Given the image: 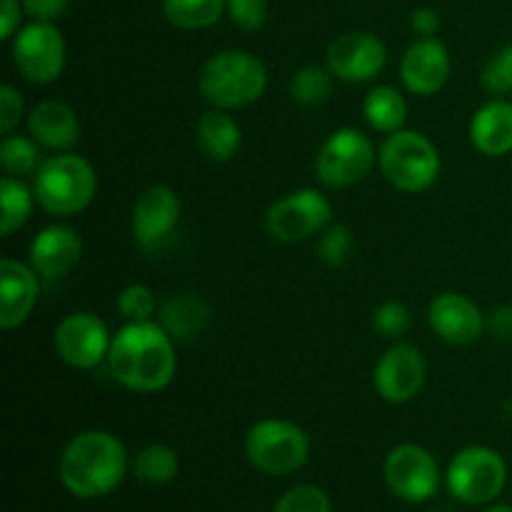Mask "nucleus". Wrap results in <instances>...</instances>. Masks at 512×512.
Returning <instances> with one entry per match:
<instances>
[{"label":"nucleus","mask_w":512,"mask_h":512,"mask_svg":"<svg viewBox=\"0 0 512 512\" xmlns=\"http://www.w3.org/2000/svg\"><path fill=\"white\" fill-rule=\"evenodd\" d=\"M108 368L110 375L133 393H160L173 383L178 370L175 340L153 320L123 325L113 335Z\"/></svg>","instance_id":"nucleus-1"},{"label":"nucleus","mask_w":512,"mask_h":512,"mask_svg":"<svg viewBox=\"0 0 512 512\" xmlns=\"http://www.w3.org/2000/svg\"><path fill=\"white\" fill-rule=\"evenodd\" d=\"M60 483L70 495L83 500L113 493L128 470L125 445L108 430H83L60 455Z\"/></svg>","instance_id":"nucleus-2"},{"label":"nucleus","mask_w":512,"mask_h":512,"mask_svg":"<svg viewBox=\"0 0 512 512\" xmlns=\"http://www.w3.org/2000/svg\"><path fill=\"white\" fill-rule=\"evenodd\" d=\"M198 88L213 108H248L263 98L268 88V68L258 55L248 50H223L205 60Z\"/></svg>","instance_id":"nucleus-3"},{"label":"nucleus","mask_w":512,"mask_h":512,"mask_svg":"<svg viewBox=\"0 0 512 512\" xmlns=\"http://www.w3.org/2000/svg\"><path fill=\"white\" fill-rule=\"evenodd\" d=\"M35 200L45 213L55 218L78 215L93 203L98 178L83 155L58 153L40 163L33 180Z\"/></svg>","instance_id":"nucleus-4"},{"label":"nucleus","mask_w":512,"mask_h":512,"mask_svg":"<svg viewBox=\"0 0 512 512\" xmlns=\"http://www.w3.org/2000/svg\"><path fill=\"white\" fill-rule=\"evenodd\" d=\"M383 178L400 193H425L440 175V153L428 135L418 130H395L385 135L378 150Z\"/></svg>","instance_id":"nucleus-5"},{"label":"nucleus","mask_w":512,"mask_h":512,"mask_svg":"<svg viewBox=\"0 0 512 512\" xmlns=\"http://www.w3.org/2000/svg\"><path fill=\"white\" fill-rule=\"evenodd\" d=\"M250 465L265 475H290L310 458V440L300 425L283 418L258 420L245 435Z\"/></svg>","instance_id":"nucleus-6"},{"label":"nucleus","mask_w":512,"mask_h":512,"mask_svg":"<svg viewBox=\"0 0 512 512\" xmlns=\"http://www.w3.org/2000/svg\"><path fill=\"white\" fill-rule=\"evenodd\" d=\"M445 483L460 503L488 505L505 490L508 465L498 450L485 448V445H470L450 460Z\"/></svg>","instance_id":"nucleus-7"},{"label":"nucleus","mask_w":512,"mask_h":512,"mask_svg":"<svg viewBox=\"0 0 512 512\" xmlns=\"http://www.w3.org/2000/svg\"><path fill=\"white\" fill-rule=\"evenodd\" d=\"M378 163L373 140L358 128H340L323 140L315 155V175L325 188H350Z\"/></svg>","instance_id":"nucleus-8"},{"label":"nucleus","mask_w":512,"mask_h":512,"mask_svg":"<svg viewBox=\"0 0 512 512\" xmlns=\"http://www.w3.org/2000/svg\"><path fill=\"white\" fill-rule=\"evenodd\" d=\"M13 65L28 83L48 85L65 70L68 48L65 38L50 20H33L13 35Z\"/></svg>","instance_id":"nucleus-9"},{"label":"nucleus","mask_w":512,"mask_h":512,"mask_svg":"<svg viewBox=\"0 0 512 512\" xmlns=\"http://www.w3.org/2000/svg\"><path fill=\"white\" fill-rule=\"evenodd\" d=\"M333 220V205L318 188H300L275 200L265 213V230L275 243H300L323 233Z\"/></svg>","instance_id":"nucleus-10"},{"label":"nucleus","mask_w":512,"mask_h":512,"mask_svg":"<svg viewBox=\"0 0 512 512\" xmlns=\"http://www.w3.org/2000/svg\"><path fill=\"white\" fill-rule=\"evenodd\" d=\"M53 345L65 365L78 370H93L100 363H108L113 335L95 313L75 310L55 325Z\"/></svg>","instance_id":"nucleus-11"},{"label":"nucleus","mask_w":512,"mask_h":512,"mask_svg":"<svg viewBox=\"0 0 512 512\" xmlns=\"http://www.w3.org/2000/svg\"><path fill=\"white\" fill-rule=\"evenodd\" d=\"M383 475L393 495L405 503H425L440 488V465L423 445L403 443L385 458Z\"/></svg>","instance_id":"nucleus-12"},{"label":"nucleus","mask_w":512,"mask_h":512,"mask_svg":"<svg viewBox=\"0 0 512 512\" xmlns=\"http://www.w3.org/2000/svg\"><path fill=\"white\" fill-rule=\"evenodd\" d=\"M428 378V363L418 345L395 343L380 355L373 370V388L385 403L405 405L415 400Z\"/></svg>","instance_id":"nucleus-13"},{"label":"nucleus","mask_w":512,"mask_h":512,"mask_svg":"<svg viewBox=\"0 0 512 512\" xmlns=\"http://www.w3.org/2000/svg\"><path fill=\"white\" fill-rule=\"evenodd\" d=\"M325 63L343 83H370L388 63V48L370 30H353L330 43Z\"/></svg>","instance_id":"nucleus-14"},{"label":"nucleus","mask_w":512,"mask_h":512,"mask_svg":"<svg viewBox=\"0 0 512 512\" xmlns=\"http://www.w3.org/2000/svg\"><path fill=\"white\" fill-rule=\"evenodd\" d=\"M180 223V198L168 185H150L135 198L130 230L138 248L155 250Z\"/></svg>","instance_id":"nucleus-15"},{"label":"nucleus","mask_w":512,"mask_h":512,"mask_svg":"<svg viewBox=\"0 0 512 512\" xmlns=\"http://www.w3.org/2000/svg\"><path fill=\"white\" fill-rule=\"evenodd\" d=\"M428 325L440 340L450 345H473L485 333V315L463 293L445 290L428 305Z\"/></svg>","instance_id":"nucleus-16"},{"label":"nucleus","mask_w":512,"mask_h":512,"mask_svg":"<svg viewBox=\"0 0 512 512\" xmlns=\"http://www.w3.org/2000/svg\"><path fill=\"white\" fill-rule=\"evenodd\" d=\"M83 255V240L78 230L65 223H53L35 233L30 240V268L43 280H60L73 273Z\"/></svg>","instance_id":"nucleus-17"},{"label":"nucleus","mask_w":512,"mask_h":512,"mask_svg":"<svg viewBox=\"0 0 512 512\" xmlns=\"http://www.w3.org/2000/svg\"><path fill=\"white\" fill-rule=\"evenodd\" d=\"M450 78V53L438 38H418L400 60V80L415 95L440 93Z\"/></svg>","instance_id":"nucleus-18"},{"label":"nucleus","mask_w":512,"mask_h":512,"mask_svg":"<svg viewBox=\"0 0 512 512\" xmlns=\"http://www.w3.org/2000/svg\"><path fill=\"white\" fill-rule=\"evenodd\" d=\"M38 280L30 265L15 258L0 260V328L13 330L30 318L38 303Z\"/></svg>","instance_id":"nucleus-19"},{"label":"nucleus","mask_w":512,"mask_h":512,"mask_svg":"<svg viewBox=\"0 0 512 512\" xmlns=\"http://www.w3.org/2000/svg\"><path fill=\"white\" fill-rule=\"evenodd\" d=\"M28 130L38 145L55 150V153H68L80 140V120L70 105L60 100H40L28 113Z\"/></svg>","instance_id":"nucleus-20"},{"label":"nucleus","mask_w":512,"mask_h":512,"mask_svg":"<svg viewBox=\"0 0 512 512\" xmlns=\"http://www.w3.org/2000/svg\"><path fill=\"white\" fill-rule=\"evenodd\" d=\"M470 143L488 158H503L512 153V103L493 98L480 105L470 118Z\"/></svg>","instance_id":"nucleus-21"},{"label":"nucleus","mask_w":512,"mask_h":512,"mask_svg":"<svg viewBox=\"0 0 512 512\" xmlns=\"http://www.w3.org/2000/svg\"><path fill=\"white\" fill-rule=\"evenodd\" d=\"M160 320L170 338L180 340V343H190V340L200 338L208 328L210 308L203 298L193 293H173L160 303Z\"/></svg>","instance_id":"nucleus-22"},{"label":"nucleus","mask_w":512,"mask_h":512,"mask_svg":"<svg viewBox=\"0 0 512 512\" xmlns=\"http://www.w3.org/2000/svg\"><path fill=\"white\" fill-rule=\"evenodd\" d=\"M243 143L238 120L230 115V110L210 108L198 120V145L203 155L213 163H228Z\"/></svg>","instance_id":"nucleus-23"},{"label":"nucleus","mask_w":512,"mask_h":512,"mask_svg":"<svg viewBox=\"0 0 512 512\" xmlns=\"http://www.w3.org/2000/svg\"><path fill=\"white\" fill-rule=\"evenodd\" d=\"M363 115L375 133L390 135L395 130H403L408 120V103L393 85H375L363 98Z\"/></svg>","instance_id":"nucleus-24"},{"label":"nucleus","mask_w":512,"mask_h":512,"mask_svg":"<svg viewBox=\"0 0 512 512\" xmlns=\"http://www.w3.org/2000/svg\"><path fill=\"white\" fill-rule=\"evenodd\" d=\"M0 203H3L0 233H3V238H10L28 223L33 205L38 200H35V190H30L23 180L15 178V175H3V180H0Z\"/></svg>","instance_id":"nucleus-25"},{"label":"nucleus","mask_w":512,"mask_h":512,"mask_svg":"<svg viewBox=\"0 0 512 512\" xmlns=\"http://www.w3.org/2000/svg\"><path fill=\"white\" fill-rule=\"evenodd\" d=\"M228 10V0H163V15L183 30H203L218 23Z\"/></svg>","instance_id":"nucleus-26"},{"label":"nucleus","mask_w":512,"mask_h":512,"mask_svg":"<svg viewBox=\"0 0 512 512\" xmlns=\"http://www.w3.org/2000/svg\"><path fill=\"white\" fill-rule=\"evenodd\" d=\"M333 78L335 75L330 73V68H323V65H303L290 78V100L295 105H300V108H318V105L328 103L330 95H333Z\"/></svg>","instance_id":"nucleus-27"},{"label":"nucleus","mask_w":512,"mask_h":512,"mask_svg":"<svg viewBox=\"0 0 512 512\" xmlns=\"http://www.w3.org/2000/svg\"><path fill=\"white\" fill-rule=\"evenodd\" d=\"M180 458L170 445L150 443L135 458V475L150 485H168L178 478Z\"/></svg>","instance_id":"nucleus-28"},{"label":"nucleus","mask_w":512,"mask_h":512,"mask_svg":"<svg viewBox=\"0 0 512 512\" xmlns=\"http://www.w3.org/2000/svg\"><path fill=\"white\" fill-rule=\"evenodd\" d=\"M40 153H38V140L25 138V135H5L0 143V165H3L5 175H35L40 168Z\"/></svg>","instance_id":"nucleus-29"},{"label":"nucleus","mask_w":512,"mask_h":512,"mask_svg":"<svg viewBox=\"0 0 512 512\" xmlns=\"http://www.w3.org/2000/svg\"><path fill=\"white\" fill-rule=\"evenodd\" d=\"M315 250H318L320 263L328 265V268H340V265L348 263L350 255H353L355 250L353 230L345 223H330L328 228L320 233Z\"/></svg>","instance_id":"nucleus-30"},{"label":"nucleus","mask_w":512,"mask_h":512,"mask_svg":"<svg viewBox=\"0 0 512 512\" xmlns=\"http://www.w3.org/2000/svg\"><path fill=\"white\" fill-rule=\"evenodd\" d=\"M483 90L493 98H505L512 93V43L495 50L480 73Z\"/></svg>","instance_id":"nucleus-31"},{"label":"nucleus","mask_w":512,"mask_h":512,"mask_svg":"<svg viewBox=\"0 0 512 512\" xmlns=\"http://www.w3.org/2000/svg\"><path fill=\"white\" fill-rule=\"evenodd\" d=\"M115 308L123 315L128 323H143V320H150L155 313H158V298H155L153 290L148 285H128L118 293V300H115Z\"/></svg>","instance_id":"nucleus-32"},{"label":"nucleus","mask_w":512,"mask_h":512,"mask_svg":"<svg viewBox=\"0 0 512 512\" xmlns=\"http://www.w3.org/2000/svg\"><path fill=\"white\" fill-rule=\"evenodd\" d=\"M273 512H333V505L323 488L305 483L280 495Z\"/></svg>","instance_id":"nucleus-33"},{"label":"nucleus","mask_w":512,"mask_h":512,"mask_svg":"<svg viewBox=\"0 0 512 512\" xmlns=\"http://www.w3.org/2000/svg\"><path fill=\"white\" fill-rule=\"evenodd\" d=\"M373 328L375 333L383 335L388 340H400L408 335L410 330V310L408 305L398 303V300H385L375 308L373 313Z\"/></svg>","instance_id":"nucleus-34"},{"label":"nucleus","mask_w":512,"mask_h":512,"mask_svg":"<svg viewBox=\"0 0 512 512\" xmlns=\"http://www.w3.org/2000/svg\"><path fill=\"white\" fill-rule=\"evenodd\" d=\"M228 15L235 28L255 33L268 23V0H228Z\"/></svg>","instance_id":"nucleus-35"},{"label":"nucleus","mask_w":512,"mask_h":512,"mask_svg":"<svg viewBox=\"0 0 512 512\" xmlns=\"http://www.w3.org/2000/svg\"><path fill=\"white\" fill-rule=\"evenodd\" d=\"M25 115L23 98H20L18 90L13 85H3L0 88V133L10 135L15 125L20 123V118Z\"/></svg>","instance_id":"nucleus-36"},{"label":"nucleus","mask_w":512,"mask_h":512,"mask_svg":"<svg viewBox=\"0 0 512 512\" xmlns=\"http://www.w3.org/2000/svg\"><path fill=\"white\" fill-rule=\"evenodd\" d=\"M485 333L503 343H512V305H498L485 315Z\"/></svg>","instance_id":"nucleus-37"},{"label":"nucleus","mask_w":512,"mask_h":512,"mask_svg":"<svg viewBox=\"0 0 512 512\" xmlns=\"http://www.w3.org/2000/svg\"><path fill=\"white\" fill-rule=\"evenodd\" d=\"M70 0H23V10L33 20H58L68 10Z\"/></svg>","instance_id":"nucleus-38"},{"label":"nucleus","mask_w":512,"mask_h":512,"mask_svg":"<svg viewBox=\"0 0 512 512\" xmlns=\"http://www.w3.org/2000/svg\"><path fill=\"white\" fill-rule=\"evenodd\" d=\"M20 5L23 0H0V38L13 40L20 30Z\"/></svg>","instance_id":"nucleus-39"},{"label":"nucleus","mask_w":512,"mask_h":512,"mask_svg":"<svg viewBox=\"0 0 512 512\" xmlns=\"http://www.w3.org/2000/svg\"><path fill=\"white\" fill-rule=\"evenodd\" d=\"M410 28L420 38H433L440 28V15L435 8H418L410 15Z\"/></svg>","instance_id":"nucleus-40"},{"label":"nucleus","mask_w":512,"mask_h":512,"mask_svg":"<svg viewBox=\"0 0 512 512\" xmlns=\"http://www.w3.org/2000/svg\"><path fill=\"white\" fill-rule=\"evenodd\" d=\"M485 512H512L510 505H493V508H488Z\"/></svg>","instance_id":"nucleus-41"}]
</instances>
